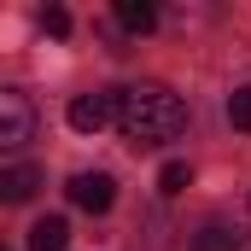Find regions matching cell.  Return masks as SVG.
I'll use <instances>...</instances> for the list:
<instances>
[{"label":"cell","instance_id":"obj_1","mask_svg":"<svg viewBox=\"0 0 251 251\" xmlns=\"http://www.w3.org/2000/svg\"><path fill=\"white\" fill-rule=\"evenodd\" d=\"M111 123L123 128L128 146H164L187 128V105L181 94H170L164 82H134V88H117L111 94Z\"/></svg>","mask_w":251,"mask_h":251},{"label":"cell","instance_id":"obj_2","mask_svg":"<svg viewBox=\"0 0 251 251\" xmlns=\"http://www.w3.org/2000/svg\"><path fill=\"white\" fill-rule=\"evenodd\" d=\"M35 140V105L18 88H0V152H18Z\"/></svg>","mask_w":251,"mask_h":251},{"label":"cell","instance_id":"obj_3","mask_svg":"<svg viewBox=\"0 0 251 251\" xmlns=\"http://www.w3.org/2000/svg\"><path fill=\"white\" fill-rule=\"evenodd\" d=\"M70 204H82L88 216H105L111 204H117V181L105 176V170H82V176H70Z\"/></svg>","mask_w":251,"mask_h":251},{"label":"cell","instance_id":"obj_4","mask_svg":"<svg viewBox=\"0 0 251 251\" xmlns=\"http://www.w3.org/2000/svg\"><path fill=\"white\" fill-rule=\"evenodd\" d=\"M64 117H70V128H76V134H100V128L111 123V94H76Z\"/></svg>","mask_w":251,"mask_h":251},{"label":"cell","instance_id":"obj_5","mask_svg":"<svg viewBox=\"0 0 251 251\" xmlns=\"http://www.w3.org/2000/svg\"><path fill=\"white\" fill-rule=\"evenodd\" d=\"M35 187H41V170H29V164L0 170V204H24V199H35Z\"/></svg>","mask_w":251,"mask_h":251},{"label":"cell","instance_id":"obj_6","mask_svg":"<svg viewBox=\"0 0 251 251\" xmlns=\"http://www.w3.org/2000/svg\"><path fill=\"white\" fill-rule=\"evenodd\" d=\"M64 246H70V222L64 216H41L29 228V251H64Z\"/></svg>","mask_w":251,"mask_h":251},{"label":"cell","instance_id":"obj_7","mask_svg":"<svg viewBox=\"0 0 251 251\" xmlns=\"http://www.w3.org/2000/svg\"><path fill=\"white\" fill-rule=\"evenodd\" d=\"M117 24L128 35H146V29H158V6L152 0H117Z\"/></svg>","mask_w":251,"mask_h":251},{"label":"cell","instance_id":"obj_8","mask_svg":"<svg viewBox=\"0 0 251 251\" xmlns=\"http://www.w3.org/2000/svg\"><path fill=\"white\" fill-rule=\"evenodd\" d=\"M193 251H240V234L222 228V222H210L204 234H193Z\"/></svg>","mask_w":251,"mask_h":251},{"label":"cell","instance_id":"obj_9","mask_svg":"<svg viewBox=\"0 0 251 251\" xmlns=\"http://www.w3.org/2000/svg\"><path fill=\"white\" fill-rule=\"evenodd\" d=\"M187 181H193V170H187V164H181V158H170V164L158 170V193H170V199H176V193L187 187Z\"/></svg>","mask_w":251,"mask_h":251},{"label":"cell","instance_id":"obj_10","mask_svg":"<svg viewBox=\"0 0 251 251\" xmlns=\"http://www.w3.org/2000/svg\"><path fill=\"white\" fill-rule=\"evenodd\" d=\"M228 123L246 128L251 134V88H240V94H228Z\"/></svg>","mask_w":251,"mask_h":251},{"label":"cell","instance_id":"obj_11","mask_svg":"<svg viewBox=\"0 0 251 251\" xmlns=\"http://www.w3.org/2000/svg\"><path fill=\"white\" fill-rule=\"evenodd\" d=\"M41 29H47V35H70V12H64V6H47V12H41Z\"/></svg>","mask_w":251,"mask_h":251},{"label":"cell","instance_id":"obj_12","mask_svg":"<svg viewBox=\"0 0 251 251\" xmlns=\"http://www.w3.org/2000/svg\"><path fill=\"white\" fill-rule=\"evenodd\" d=\"M0 251H6V246H0Z\"/></svg>","mask_w":251,"mask_h":251}]
</instances>
